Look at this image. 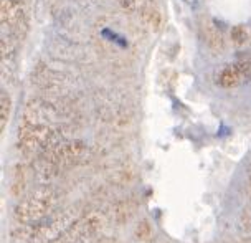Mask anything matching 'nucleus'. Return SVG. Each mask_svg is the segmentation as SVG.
<instances>
[{
	"mask_svg": "<svg viewBox=\"0 0 251 243\" xmlns=\"http://www.w3.org/2000/svg\"><path fill=\"white\" fill-rule=\"evenodd\" d=\"M243 225H245L246 228H248V230H251V210L243 215Z\"/></svg>",
	"mask_w": 251,
	"mask_h": 243,
	"instance_id": "nucleus-15",
	"label": "nucleus"
},
{
	"mask_svg": "<svg viewBox=\"0 0 251 243\" xmlns=\"http://www.w3.org/2000/svg\"><path fill=\"white\" fill-rule=\"evenodd\" d=\"M61 142V136L48 124H33L22 121L19 128V147L25 154H35V152L45 154Z\"/></svg>",
	"mask_w": 251,
	"mask_h": 243,
	"instance_id": "nucleus-1",
	"label": "nucleus"
},
{
	"mask_svg": "<svg viewBox=\"0 0 251 243\" xmlns=\"http://www.w3.org/2000/svg\"><path fill=\"white\" fill-rule=\"evenodd\" d=\"M250 193H251V177H250Z\"/></svg>",
	"mask_w": 251,
	"mask_h": 243,
	"instance_id": "nucleus-16",
	"label": "nucleus"
},
{
	"mask_svg": "<svg viewBox=\"0 0 251 243\" xmlns=\"http://www.w3.org/2000/svg\"><path fill=\"white\" fill-rule=\"evenodd\" d=\"M152 235H154V228H152L151 222L149 220H141L136 227V238L141 242H149Z\"/></svg>",
	"mask_w": 251,
	"mask_h": 243,
	"instance_id": "nucleus-12",
	"label": "nucleus"
},
{
	"mask_svg": "<svg viewBox=\"0 0 251 243\" xmlns=\"http://www.w3.org/2000/svg\"><path fill=\"white\" fill-rule=\"evenodd\" d=\"M230 38L233 40V43L235 45H245L246 42H248L250 35H248V31H246V28L243 25H236L231 28Z\"/></svg>",
	"mask_w": 251,
	"mask_h": 243,
	"instance_id": "nucleus-14",
	"label": "nucleus"
},
{
	"mask_svg": "<svg viewBox=\"0 0 251 243\" xmlns=\"http://www.w3.org/2000/svg\"><path fill=\"white\" fill-rule=\"evenodd\" d=\"M200 33L203 42L207 43V47L212 50L213 53H220L223 50V37L220 33L218 27L213 24L210 19H201L200 22Z\"/></svg>",
	"mask_w": 251,
	"mask_h": 243,
	"instance_id": "nucleus-5",
	"label": "nucleus"
},
{
	"mask_svg": "<svg viewBox=\"0 0 251 243\" xmlns=\"http://www.w3.org/2000/svg\"><path fill=\"white\" fill-rule=\"evenodd\" d=\"M106 223V215L102 212H89L84 215L83 218H78L76 222L71 225L70 230L65 233L61 238L66 243H81L86 242L89 238L96 237L98 233L102 230Z\"/></svg>",
	"mask_w": 251,
	"mask_h": 243,
	"instance_id": "nucleus-3",
	"label": "nucleus"
},
{
	"mask_svg": "<svg viewBox=\"0 0 251 243\" xmlns=\"http://www.w3.org/2000/svg\"><path fill=\"white\" fill-rule=\"evenodd\" d=\"M53 205H55V195L50 189H38L28 193L15 207V217L26 225L37 223L51 212Z\"/></svg>",
	"mask_w": 251,
	"mask_h": 243,
	"instance_id": "nucleus-2",
	"label": "nucleus"
},
{
	"mask_svg": "<svg viewBox=\"0 0 251 243\" xmlns=\"http://www.w3.org/2000/svg\"><path fill=\"white\" fill-rule=\"evenodd\" d=\"M137 202L134 199H121L109 209V217L116 223H127L137 212Z\"/></svg>",
	"mask_w": 251,
	"mask_h": 243,
	"instance_id": "nucleus-6",
	"label": "nucleus"
},
{
	"mask_svg": "<svg viewBox=\"0 0 251 243\" xmlns=\"http://www.w3.org/2000/svg\"><path fill=\"white\" fill-rule=\"evenodd\" d=\"M243 75L238 68V65H231V66H226V68L222 70V73L218 75V84L222 88H235L243 81Z\"/></svg>",
	"mask_w": 251,
	"mask_h": 243,
	"instance_id": "nucleus-8",
	"label": "nucleus"
},
{
	"mask_svg": "<svg viewBox=\"0 0 251 243\" xmlns=\"http://www.w3.org/2000/svg\"><path fill=\"white\" fill-rule=\"evenodd\" d=\"M118 3L127 12H142L149 5L147 0H118Z\"/></svg>",
	"mask_w": 251,
	"mask_h": 243,
	"instance_id": "nucleus-13",
	"label": "nucleus"
},
{
	"mask_svg": "<svg viewBox=\"0 0 251 243\" xmlns=\"http://www.w3.org/2000/svg\"><path fill=\"white\" fill-rule=\"evenodd\" d=\"M26 186H28V169H26L24 164H17L15 167H13L10 193L13 197L24 195V192L26 190Z\"/></svg>",
	"mask_w": 251,
	"mask_h": 243,
	"instance_id": "nucleus-7",
	"label": "nucleus"
},
{
	"mask_svg": "<svg viewBox=\"0 0 251 243\" xmlns=\"http://www.w3.org/2000/svg\"><path fill=\"white\" fill-rule=\"evenodd\" d=\"M17 50V40L12 38L10 35L3 33L2 42H0V53H2L3 60H10V58L15 55Z\"/></svg>",
	"mask_w": 251,
	"mask_h": 243,
	"instance_id": "nucleus-11",
	"label": "nucleus"
},
{
	"mask_svg": "<svg viewBox=\"0 0 251 243\" xmlns=\"http://www.w3.org/2000/svg\"><path fill=\"white\" fill-rule=\"evenodd\" d=\"M10 112H12V100L8 96V93L2 91L0 93V129H5L8 121H10Z\"/></svg>",
	"mask_w": 251,
	"mask_h": 243,
	"instance_id": "nucleus-10",
	"label": "nucleus"
},
{
	"mask_svg": "<svg viewBox=\"0 0 251 243\" xmlns=\"http://www.w3.org/2000/svg\"><path fill=\"white\" fill-rule=\"evenodd\" d=\"M141 17H142V20H144V24L149 25L152 30H160V27H162V13L154 7L147 5L144 10L141 12Z\"/></svg>",
	"mask_w": 251,
	"mask_h": 243,
	"instance_id": "nucleus-9",
	"label": "nucleus"
},
{
	"mask_svg": "<svg viewBox=\"0 0 251 243\" xmlns=\"http://www.w3.org/2000/svg\"><path fill=\"white\" fill-rule=\"evenodd\" d=\"M0 20H2V25L5 30H12L28 22L26 20L25 5L20 0H2L0 2Z\"/></svg>",
	"mask_w": 251,
	"mask_h": 243,
	"instance_id": "nucleus-4",
	"label": "nucleus"
}]
</instances>
